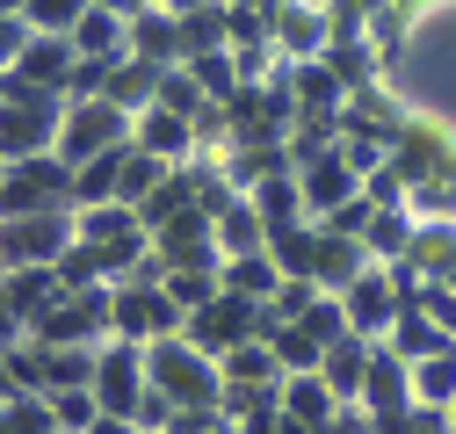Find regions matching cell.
<instances>
[{"mask_svg": "<svg viewBox=\"0 0 456 434\" xmlns=\"http://www.w3.org/2000/svg\"><path fill=\"white\" fill-rule=\"evenodd\" d=\"M254 203H261V217H268V232H275V225H305V217H312L297 174H268V181L254 189Z\"/></svg>", "mask_w": 456, "mask_h": 434, "instance_id": "cell-32", "label": "cell"}, {"mask_svg": "<svg viewBox=\"0 0 456 434\" xmlns=\"http://www.w3.org/2000/svg\"><path fill=\"white\" fill-rule=\"evenodd\" d=\"M420 304L435 311V326H442V334L456 341V290H449V283H428V297H420Z\"/></svg>", "mask_w": 456, "mask_h": 434, "instance_id": "cell-50", "label": "cell"}, {"mask_svg": "<svg viewBox=\"0 0 456 434\" xmlns=\"http://www.w3.org/2000/svg\"><path fill=\"white\" fill-rule=\"evenodd\" d=\"M305 8H333V0H305Z\"/></svg>", "mask_w": 456, "mask_h": 434, "instance_id": "cell-59", "label": "cell"}, {"mask_svg": "<svg viewBox=\"0 0 456 434\" xmlns=\"http://www.w3.org/2000/svg\"><path fill=\"white\" fill-rule=\"evenodd\" d=\"M275 44H282V59H326V44H333V22L326 8H305V0H282L275 8Z\"/></svg>", "mask_w": 456, "mask_h": 434, "instance_id": "cell-14", "label": "cell"}, {"mask_svg": "<svg viewBox=\"0 0 456 434\" xmlns=\"http://www.w3.org/2000/svg\"><path fill=\"white\" fill-rule=\"evenodd\" d=\"M0 434H15V427H8V413H0Z\"/></svg>", "mask_w": 456, "mask_h": 434, "instance_id": "cell-60", "label": "cell"}, {"mask_svg": "<svg viewBox=\"0 0 456 434\" xmlns=\"http://www.w3.org/2000/svg\"><path fill=\"white\" fill-rule=\"evenodd\" d=\"M138 117H124L117 101H66V131H59V159H102V152H117L131 145Z\"/></svg>", "mask_w": 456, "mask_h": 434, "instance_id": "cell-8", "label": "cell"}, {"mask_svg": "<svg viewBox=\"0 0 456 434\" xmlns=\"http://www.w3.org/2000/svg\"><path fill=\"white\" fill-rule=\"evenodd\" d=\"M73 51H80V59H109V66H124V59H131V22H124V15H109V8H87L80 29H73Z\"/></svg>", "mask_w": 456, "mask_h": 434, "instance_id": "cell-22", "label": "cell"}, {"mask_svg": "<svg viewBox=\"0 0 456 434\" xmlns=\"http://www.w3.org/2000/svg\"><path fill=\"white\" fill-rule=\"evenodd\" d=\"M44 210H73V159H59V152L8 159V181H0V217H44Z\"/></svg>", "mask_w": 456, "mask_h": 434, "instance_id": "cell-5", "label": "cell"}, {"mask_svg": "<svg viewBox=\"0 0 456 434\" xmlns=\"http://www.w3.org/2000/svg\"><path fill=\"white\" fill-rule=\"evenodd\" d=\"M131 59H152V66H189L182 15H167V8H145V15H131Z\"/></svg>", "mask_w": 456, "mask_h": 434, "instance_id": "cell-17", "label": "cell"}, {"mask_svg": "<svg viewBox=\"0 0 456 434\" xmlns=\"http://www.w3.org/2000/svg\"><path fill=\"white\" fill-rule=\"evenodd\" d=\"M340 304H348V326H355V334H370V341H384V334H391V318L406 311V297H398V283H391V268H384V261H377V268H370V276H362L348 297H340Z\"/></svg>", "mask_w": 456, "mask_h": 434, "instance_id": "cell-12", "label": "cell"}, {"mask_svg": "<svg viewBox=\"0 0 456 434\" xmlns=\"http://www.w3.org/2000/svg\"><path fill=\"white\" fill-rule=\"evenodd\" d=\"M145 369H152V391H167L175 406H217L224 398V362L203 355L189 334L145 341Z\"/></svg>", "mask_w": 456, "mask_h": 434, "instance_id": "cell-1", "label": "cell"}, {"mask_svg": "<svg viewBox=\"0 0 456 434\" xmlns=\"http://www.w3.org/2000/svg\"><path fill=\"white\" fill-rule=\"evenodd\" d=\"M297 181H305V210H312V225H319V217H333L340 203H355L362 196V174L348 167V152H319L312 159V167H297Z\"/></svg>", "mask_w": 456, "mask_h": 434, "instance_id": "cell-11", "label": "cell"}, {"mask_svg": "<svg viewBox=\"0 0 456 434\" xmlns=\"http://www.w3.org/2000/svg\"><path fill=\"white\" fill-rule=\"evenodd\" d=\"M362 196H370L377 210H398V203H406V174H398V167H391V159H384V167H377V174L362 181Z\"/></svg>", "mask_w": 456, "mask_h": 434, "instance_id": "cell-48", "label": "cell"}, {"mask_svg": "<svg viewBox=\"0 0 456 434\" xmlns=\"http://www.w3.org/2000/svg\"><path fill=\"white\" fill-rule=\"evenodd\" d=\"M268 253H275L282 276H312V268H319V225H312V217H305V225H275Z\"/></svg>", "mask_w": 456, "mask_h": 434, "instance_id": "cell-30", "label": "cell"}, {"mask_svg": "<svg viewBox=\"0 0 456 434\" xmlns=\"http://www.w3.org/2000/svg\"><path fill=\"white\" fill-rule=\"evenodd\" d=\"M319 297H326V290H319L312 276H282V290L268 297V311H275V318H305V311H312Z\"/></svg>", "mask_w": 456, "mask_h": 434, "instance_id": "cell-46", "label": "cell"}, {"mask_svg": "<svg viewBox=\"0 0 456 434\" xmlns=\"http://www.w3.org/2000/svg\"><path fill=\"white\" fill-rule=\"evenodd\" d=\"M102 348H51V391H87Z\"/></svg>", "mask_w": 456, "mask_h": 434, "instance_id": "cell-40", "label": "cell"}, {"mask_svg": "<svg viewBox=\"0 0 456 434\" xmlns=\"http://www.w3.org/2000/svg\"><path fill=\"white\" fill-rule=\"evenodd\" d=\"M406 434H456V420H449L442 406H413V420H406Z\"/></svg>", "mask_w": 456, "mask_h": 434, "instance_id": "cell-51", "label": "cell"}, {"mask_svg": "<svg viewBox=\"0 0 456 434\" xmlns=\"http://www.w3.org/2000/svg\"><path fill=\"white\" fill-rule=\"evenodd\" d=\"M0 413H8V427H15V434H59V413H51V391H22V398H8Z\"/></svg>", "mask_w": 456, "mask_h": 434, "instance_id": "cell-41", "label": "cell"}, {"mask_svg": "<svg viewBox=\"0 0 456 434\" xmlns=\"http://www.w3.org/2000/svg\"><path fill=\"white\" fill-rule=\"evenodd\" d=\"M182 326H189V311L167 297V283H117V334L124 341H167Z\"/></svg>", "mask_w": 456, "mask_h": 434, "instance_id": "cell-9", "label": "cell"}, {"mask_svg": "<svg viewBox=\"0 0 456 434\" xmlns=\"http://www.w3.org/2000/svg\"><path fill=\"white\" fill-rule=\"evenodd\" d=\"M59 283H66V290H94V283H109V276H102V246L73 239V246L59 253Z\"/></svg>", "mask_w": 456, "mask_h": 434, "instance_id": "cell-43", "label": "cell"}, {"mask_svg": "<svg viewBox=\"0 0 456 434\" xmlns=\"http://www.w3.org/2000/svg\"><path fill=\"white\" fill-rule=\"evenodd\" d=\"M384 348H391V355H406V362H428V355H449L456 341H449L442 326H435V311H428V304H406V311L391 318Z\"/></svg>", "mask_w": 456, "mask_h": 434, "instance_id": "cell-19", "label": "cell"}, {"mask_svg": "<svg viewBox=\"0 0 456 434\" xmlns=\"http://www.w3.org/2000/svg\"><path fill=\"white\" fill-rule=\"evenodd\" d=\"M131 145H145L152 159H167V167H182V159H196V117L152 101L145 117H138V131H131Z\"/></svg>", "mask_w": 456, "mask_h": 434, "instance_id": "cell-13", "label": "cell"}, {"mask_svg": "<svg viewBox=\"0 0 456 434\" xmlns=\"http://www.w3.org/2000/svg\"><path fill=\"white\" fill-rule=\"evenodd\" d=\"M8 398H22V384H15V369L0 362V406H8Z\"/></svg>", "mask_w": 456, "mask_h": 434, "instance_id": "cell-55", "label": "cell"}, {"mask_svg": "<svg viewBox=\"0 0 456 434\" xmlns=\"http://www.w3.org/2000/svg\"><path fill=\"white\" fill-rule=\"evenodd\" d=\"M182 44H189V59H203V51H232V0H203L196 15H182Z\"/></svg>", "mask_w": 456, "mask_h": 434, "instance_id": "cell-28", "label": "cell"}, {"mask_svg": "<svg viewBox=\"0 0 456 434\" xmlns=\"http://www.w3.org/2000/svg\"><path fill=\"white\" fill-rule=\"evenodd\" d=\"M413 124V101L398 94V87H362L348 94V117H340V138H377V145H398V131Z\"/></svg>", "mask_w": 456, "mask_h": 434, "instance_id": "cell-10", "label": "cell"}, {"mask_svg": "<svg viewBox=\"0 0 456 434\" xmlns=\"http://www.w3.org/2000/svg\"><path fill=\"white\" fill-rule=\"evenodd\" d=\"M275 326H282V318H275L268 304H254V297H232V290H224V297H210L203 311H189V326H182V334H189L203 355H217V362H224L240 341H275Z\"/></svg>", "mask_w": 456, "mask_h": 434, "instance_id": "cell-3", "label": "cell"}, {"mask_svg": "<svg viewBox=\"0 0 456 434\" xmlns=\"http://www.w3.org/2000/svg\"><path fill=\"white\" fill-rule=\"evenodd\" d=\"M370 355H377V341H370V334H340V341L326 348L319 376L333 384V398H340V406H362V376H370Z\"/></svg>", "mask_w": 456, "mask_h": 434, "instance_id": "cell-16", "label": "cell"}, {"mask_svg": "<svg viewBox=\"0 0 456 434\" xmlns=\"http://www.w3.org/2000/svg\"><path fill=\"white\" fill-rule=\"evenodd\" d=\"M87 8H94V0H29V15H22V22H29L37 36H73Z\"/></svg>", "mask_w": 456, "mask_h": 434, "instance_id": "cell-39", "label": "cell"}, {"mask_svg": "<svg viewBox=\"0 0 456 434\" xmlns=\"http://www.w3.org/2000/svg\"><path fill=\"white\" fill-rule=\"evenodd\" d=\"M282 413L326 434V427H333V413H340V398H333V384H326L319 369H297V376H282Z\"/></svg>", "mask_w": 456, "mask_h": 434, "instance_id": "cell-21", "label": "cell"}, {"mask_svg": "<svg viewBox=\"0 0 456 434\" xmlns=\"http://www.w3.org/2000/svg\"><path fill=\"white\" fill-rule=\"evenodd\" d=\"M240 44H275V15L268 8H232V51Z\"/></svg>", "mask_w": 456, "mask_h": 434, "instance_id": "cell-47", "label": "cell"}, {"mask_svg": "<svg viewBox=\"0 0 456 434\" xmlns=\"http://www.w3.org/2000/svg\"><path fill=\"white\" fill-rule=\"evenodd\" d=\"M167 297H175L182 311H203L210 297H224V276L217 268H175V276H167Z\"/></svg>", "mask_w": 456, "mask_h": 434, "instance_id": "cell-38", "label": "cell"}, {"mask_svg": "<svg viewBox=\"0 0 456 434\" xmlns=\"http://www.w3.org/2000/svg\"><path fill=\"white\" fill-rule=\"evenodd\" d=\"M80 239L73 210H44V217H0V276L8 268H59V253Z\"/></svg>", "mask_w": 456, "mask_h": 434, "instance_id": "cell-7", "label": "cell"}, {"mask_svg": "<svg viewBox=\"0 0 456 434\" xmlns=\"http://www.w3.org/2000/svg\"><path fill=\"white\" fill-rule=\"evenodd\" d=\"M152 8H167V15H196L203 0H152Z\"/></svg>", "mask_w": 456, "mask_h": 434, "instance_id": "cell-56", "label": "cell"}, {"mask_svg": "<svg viewBox=\"0 0 456 434\" xmlns=\"http://www.w3.org/2000/svg\"><path fill=\"white\" fill-rule=\"evenodd\" d=\"M240 434H282V406H268V413H247V420H240Z\"/></svg>", "mask_w": 456, "mask_h": 434, "instance_id": "cell-52", "label": "cell"}, {"mask_svg": "<svg viewBox=\"0 0 456 434\" xmlns=\"http://www.w3.org/2000/svg\"><path fill=\"white\" fill-rule=\"evenodd\" d=\"M189 73H196V87L210 101H232L240 94V59H232V51H203V59H189Z\"/></svg>", "mask_w": 456, "mask_h": 434, "instance_id": "cell-36", "label": "cell"}, {"mask_svg": "<svg viewBox=\"0 0 456 434\" xmlns=\"http://www.w3.org/2000/svg\"><path fill=\"white\" fill-rule=\"evenodd\" d=\"M0 15H29V0H0Z\"/></svg>", "mask_w": 456, "mask_h": 434, "instance_id": "cell-58", "label": "cell"}, {"mask_svg": "<svg viewBox=\"0 0 456 434\" xmlns=\"http://www.w3.org/2000/svg\"><path fill=\"white\" fill-rule=\"evenodd\" d=\"M370 246L362 239H340V232H319V268H312V283L326 290V297H348L362 276H370Z\"/></svg>", "mask_w": 456, "mask_h": 434, "instance_id": "cell-15", "label": "cell"}, {"mask_svg": "<svg viewBox=\"0 0 456 434\" xmlns=\"http://www.w3.org/2000/svg\"><path fill=\"white\" fill-rule=\"evenodd\" d=\"M51 413H59V434H87L102 420V398H94V384L87 391H51Z\"/></svg>", "mask_w": 456, "mask_h": 434, "instance_id": "cell-44", "label": "cell"}, {"mask_svg": "<svg viewBox=\"0 0 456 434\" xmlns=\"http://www.w3.org/2000/svg\"><path fill=\"white\" fill-rule=\"evenodd\" d=\"M94 398H102V413L138 420V406L152 398L145 341H124V334H109V341H102V355H94Z\"/></svg>", "mask_w": 456, "mask_h": 434, "instance_id": "cell-6", "label": "cell"}, {"mask_svg": "<svg viewBox=\"0 0 456 434\" xmlns=\"http://www.w3.org/2000/svg\"><path fill=\"white\" fill-rule=\"evenodd\" d=\"M117 181H124V145L102 152V159H80V167H73V210L117 203Z\"/></svg>", "mask_w": 456, "mask_h": 434, "instance_id": "cell-29", "label": "cell"}, {"mask_svg": "<svg viewBox=\"0 0 456 434\" xmlns=\"http://www.w3.org/2000/svg\"><path fill=\"white\" fill-rule=\"evenodd\" d=\"M94 8H109V15H124V22H131V15H145V8H152V0H94Z\"/></svg>", "mask_w": 456, "mask_h": 434, "instance_id": "cell-54", "label": "cell"}, {"mask_svg": "<svg viewBox=\"0 0 456 434\" xmlns=\"http://www.w3.org/2000/svg\"><path fill=\"white\" fill-rule=\"evenodd\" d=\"M73 225L87 246H117V239L145 232V217H138V203H94V210H73Z\"/></svg>", "mask_w": 456, "mask_h": 434, "instance_id": "cell-26", "label": "cell"}, {"mask_svg": "<svg viewBox=\"0 0 456 434\" xmlns=\"http://www.w3.org/2000/svg\"><path fill=\"white\" fill-rule=\"evenodd\" d=\"M109 334H117V283L66 290L59 304L29 326V341H44V348H102Z\"/></svg>", "mask_w": 456, "mask_h": 434, "instance_id": "cell-2", "label": "cell"}, {"mask_svg": "<svg viewBox=\"0 0 456 434\" xmlns=\"http://www.w3.org/2000/svg\"><path fill=\"white\" fill-rule=\"evenodd\" d=\"M232 8H268V15H275V8H282V0H232Z\"/></svg>", "mask_w": 456, "mask_h": 434, "instance_id": "cell-57", "label": "cell"}, {"mask_svg": "<svg viewBox=\"0 0 456 434\" xmlns=\"http://www.w3.org/2000/svg\"><path fill=\"white\" fill-rule=\"evenodd\" d=\"M449 420H456V406H449Z\"/></svg>", "mask_w": 456, "mask_h": 434, "instance_id": "cell-61", "label": "cell"}, {"mask_svg": "<svg viewBox=\"0 0 456 434\" xmlns=\"http://www.w3.org/2000/svg\"><path fill=\"white\" fill-rule=\"evenodd\" d=\"M268 348L282 355V369H290V376H297V369H319V362H326V341L312 334V326H305V318H282Z\"/></svg>", "mask_w": 456, "mask_h": 434, "instance_id": "cell-34", "label": "cell"}, {"mask_svg": "<svg viewBox=\"0 0 456 434\" xmlns=\"http://www.w3.org/2000/svg\"><path fill=\"white\" fill-rule=\"evenodd\" d=\"M159 108H182V117H196V108H210V94L196 87L189 66H167V73H159Z\"/></svg>", "mask_w": 456, "mask_h": 434, "instance_id": "cell-45", "label": "cell"}, {"mask_svg": "<svg viewBox=\"0 0 456 434\" xmlns=\"http://www.w3.org/2000/svg\"><path fill=\"white\" fill-rule=\"evenodd\" d=\"M362 36L377 44V59H384V66H398V51H406V36H413V15L391 0V8H377V15H370V29H362Z\"/></svg>", "mask_w": 456, "mask_h": 434, "instance_id": "cell-37", "label": "cell"}, {"mask_svg": "<svg viewBox=\"0 0 456 434\" xmlns=\"http://www.w3.org/2000/svg\"><path fill=\"white\" fill-rule=\"evenodd\" d=\"M217 276H224V290H232V297H254V304H268V297L282 290V268H275L268 246H261V253H232Z\"/></svg>", "mask_w": 456, "mask_h": 434, "instance_id": "cell-25", "label": "cell"}, {"mask_svg": "<svg viewBox=\"0 0 456 434\" xmlns=\"http://www.w3.org/2000/svg\"><path fill=\"white\" fill-rule=\"evenodd\" d=\"M406 210L413 217H456V174H428L406 189Z\"/></svg>", "mask_w": 456, "mask_h": 434, "instance_id": "cell-42", "label": "cell"}, {"mask_svg": "<svg viewBox=\"0 0 456 434\" xmlns=\"http://www.w3.org/2000/svg\"><path fill=\"white\" fill-rule=\"evenodd\" d=\"M282 355L268 348V341H240L232 355H224V384H282Z\"/></svg>", "mask_w": 456, "mask_h": 434, "instance_id": "cell-31", "label": "cell"}, {"mask_svg": "<svg viewBox=\"0 0 456 434\" xmlns=\"http://www.w3.org/2000/svg\"><path fill=\"white\" fill-rule=\"evenodd\" d=\"M29 36H37V29H29L22 15H0V73H15V66H22V51H29Z\"/></svg>", "mask_w": 456, "mask_h": 434, "instance_id": "cell-49", "label": "cell"}, {"mask_svg": "<svg viewBox=\"0 0 456 434\" xmlns=\"http://www.w3.org/2000/svg\"><path fill=\"white\" fill-rule=\"evenodd\" d=\"M66 131V94H0V159H37V152H59Z\"/></svg>", "mask_w": 456, "mask_h": 434, "instance_id": "cell-4", "label": "cell"}, {"mask_svg": "<svg viewBox=\"0 0 456 434\" xmlns=\"http://www.w3.org/2000/svg\"><path fill=\"white\" fill-rule=\"evenodd\" d=\"M413 232H420V217L398 203V210H377V217H370L362 246H370V261H384V268H391V261H406V253H413Z\"/></svg>", "mask_w": 456, "mask_h": 434, "instance_id": "cell-27", "label": "cell"}, {"mask_svg": "<svg viewBox=\"0 0 456 434\" xmlns=\"http://www.w3.org/2000/svg\"><path fill=\"white\" fill-rule=\"evenodd\" d=\"M268 246V217L254 196H224L217 203V253L232 261V253H261Z\"/></svg>", "mask_w": 456, "mask_h": 434, "instance_id": "cell-18", "label": "cell"}, {"mask_svg": "<svg viewBox=\"0 0 456 434\" xmlns=\"http://www.w3.org/2000/svg\"><path fill=\"white\" fill-rule=\"evenodd\" d=\"M87 434H145V427H138V420H117V413H102Z\"/></svg>", "mask_w": 456, "mask_h": 434, "instance_id": "cell-53", "label": "cell"}, {"mask_svg": "<svg viewBox=\"0 0 456 434\" xmlns=\"http://www.w3.org/2000/svg\"><path fill=\"white\" fill-rule=\"evenodd\" d=\"M413 398L420 406H456V348L449 355H428V362H413Z\"/></svg>", "mask_w": 456, "mask_h": 434, "instance_id": "cell-35", "label": "cell"}, {"mask_svg": "<svg viewBox=\"0 0 456 434\" xmlns=\"http://www.w3.org/2000/svg\"><path fill=\"white\" fill-rule=\"evenodd\" d=\"M159 73H167V66H152V59H124L117 73H109V87H102V101H117L124 117H145V108L159 101Z\"/></svg>", "mask_w": 456, "mask_h": 434, "instance_id": "cell-23", "label": "cell"}, {"mask_svg": "<svg viewBox=\"0 0 456 434\" xmlns=\"http://www.w3.org/2000/svg\"><path fill=\"white\" fill-rule=\"evenodd\" d=\"M0 290H8V304H15V318H22V326H37L51 304L66 297L59 268H8V276H0Z\"/></svg>", "mask_w": 456, "mask_h": 434, "instance_id": "cell-20", "label": "cell"}, {"mask_svg": "<svg viewBox=\"0 0 456 434\" xmlns=\"http://www.w3.org/2000/svg\"><path fill=\"white\" fill-rule=\"evenodd\" d=\"M326 66L348 80V94H362V87H377V80L391 73V66L377 59V44H370V36H333V44H326Z\"/></svg>", "mask_w": 456, "mask_h": 434, "instance_id": "cell-24", "label": "cell"}, {"mask_svg": "<svg viewBox=\"0 0 456 434\" xmlns=\"http://www.w3.org/2000/svg\"><path fill=\"white\" fill-rule=\"evenodd\" d=\"M167 174H175L167 159H152L145 145H124V181H117V203H138V210H145V196H152Z\"/></svg>", "mask_w": 456, "mask_h": 434, "instance_id": "cell-33", "label": "cell"}]
</instances>
